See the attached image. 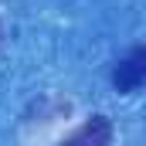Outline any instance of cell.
Listing matches in <instances>:
<instances>
[{
  "label": "cell",
  "mask_w": 146,
  "mask_h": 146,
  "mask_svg": "<svg viewBox=\"0 0 146 146\" xmlns=\"http://www.w3.org/2000/svg\"><path fill=\"white\" fill-rule=\"evenodd\" d=\"M0 41H3V24H0Z\"/></svg>",
  "instance_id": "3957f363"
},
{
  "label": "cell",
  "mask_w": 146,
  "mask_h": 146,
  "mask_svg": "<svg viewBox=\"0 0 146 146\" xmlns=\"http://www.w3.org/2000/svg\"><path fill=\"white\" fill-rule=\"evenodd\" d=\"M112 136H115V129H112L109 115H92V119L82 122L61 146H112Z\"/></svg>",
  "instance_id": "7a4b0ae2"
},
{
  "label": "cell",
  "mask_w": 146,
  "mask_h": 146,
  "mask_svg": "<svg viewBox=\"0 0 146 146\" xmlns=\"http://www.w3.org/2000/svg\"><path fill=\"white\" fill-rule=\"evenodd\" d=\"M143 82H146V44H139V48L126 51L115 61V68H112V88L122 92V95H129Z\"/></svg>",
  "instance_id": "6da1fadb"
}]
</instances>
